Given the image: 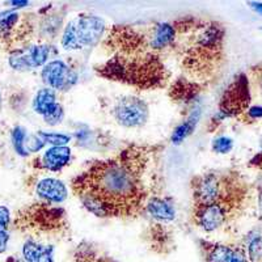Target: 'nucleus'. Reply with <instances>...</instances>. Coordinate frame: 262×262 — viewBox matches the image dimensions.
Instances as JSON below:
<instances>
[{
    "label": "nucleus",
    "instance_id": "nucleus-1",
    "mask_svg": "<svg viewBox=\"0 0 262 262\" xmlns=\"http://www.w3.org/2000/svg\"><path fill=\"white\" fill-rule=\"evenodd\" d=\"M146 154L128 148L97 161L72 182L84 207L96 216L121 217L137 214L146 200L143 172Z\"/></svg>",
    "mask_w": 262,
    "mask_h": 262
},
{
    "label": "nucleus",
    "instance_id": "nucleus-2",
    "mask_svg": "<svg viewBox=\"0 0 262 262\" xmlns=\"http://www.w3.org/2000/svg\"><path fill=\"white\" fill-rule=\"evenodd\" d=\"M224 28L219 23H206L201 25L194 43L185 55L189 70L196 74H209L223 57Z\"/></svg>",
    "mask_w": 262,
    "mask_h": 262
},
{
    "label": "nucleus",
    "instance_id": "nucleus-3",
    "mask_svg": "<svg viewBox=\"0 0 262 262\" xmlns=\"http://www.w3.org/2000/svg\"><path fill=\"white\" fill-rule=\"evenodd\" d=\"M248 196V186L244 184L232 193L227 194L216 202L210 205L194 206V221L196 226L206 232H212L215 229L232 221L242 211Z\"/></svg>",
    "mask_w": 262,
    "mask_h": 262
},
{
    "label": "nucleus",
    "instance_id": "nucleus-4",
    "mask_svg": "<svg viewBox=\"0 0 262 262\" xmlns=\"http://www.w3.org/2000/svg\"><path fill=\"white\" fill-rule=\"evenodd\" d=\"M244 184V180L235 172L203 173L194 180V206L210 205L216 202Z\"/></svg>",
    "mask_w": 262,
    "mask_h": 262
},
{
    "label": "nucleus",
    "instance_id": "nucleus-5",
    "mask_svg": "<svg viewBox=\"0 0 262 262\" xmlns=\"http://www.w3.org/2000/svg\"><path fill=\"white\" fill-rule=\"evenodd\" d=\"M105 30L102 18L92 15H80L66 27L62 37V46L66 50H79V49L95 46Z\"/></svg>",
    "mask_w": 262,
    "mask_h": 262
},
{
    "label": "nucleus",
    "instance_id": "nucleus-6",
    "mask_svg": "<svg viewBox=\"0 0 262 262\" xmlns=\"http://www.w3.org/2000/svg\"><path fill=\"white\" fill-rule=\"evenodd\" d=\"M250 105V90L249 79L247 75H237L233 81L224 91L221 98L219 111L215 114L214 121L221 122L226 118L237 117L244 114L249 109Z\"/></svg>",
    "mask_w": 262,
    "mask_h": 262
},
{
    "label": "nucleus",
    "instance_id": "nucleus-7",
    "mask_svg": "<svg viewBox=\"0 0 262 262\" xmlns=\"http://www.w3.org/2000/svg\"><path fill=\"white\" fill-rule=\"evenodd\" d=\"M113 116L117 122L125 127H139L148 118V106L140 98L125 96L114 105Z\"/></svg>",
    "mask_w": 262,
    "mask_h": 262
},
{
    "label": "nucleus",
    "instance_id": "nucleus-8",
    "mask_svg": "<svg viewBox=\"0 0 262 262\" xmlns=\"http://www.w3.org/2000/svg\"><path fill=\"white\" fill-rule=\"evenodd\" d=\"M42 80L53 91H69L78 80V75L63 60H53L42 70Z\"/></svg>",
    "mask_w": 262,
    "mask_h": 262
},
{
    "label": "nucleus",
    "instance_id": "nucleus-9",
    "mask_svg": "<svg viewBox=\"0 0 262 262\" xmlns=\"http://www.w3.org/2000/svg\"><path fill=\"white\" fill-rule=\"evenodd\" d=\"M51 48L48 45H34L15 51L9 63L15 70H34L45 64L50 57Z\"/></svg>",
    "mask_w": 262,
    "mask_h": 262
},
{
    "label": "nucleus",
    "instance_id": "nucleus-10",
    "mask_svg": "<svg viewBox=\"0 0 262 262\" xmlns=\"http://www.w3.org/2000/svg\"><path fill=\"white\" fill-rule=\"evenodd\" d=\"M37 194L49 203H60L67 198V188L57 179H43L37 184Z\"/></svg>",
    "mask_w": 262,
    "mask_h": 262
},
{
    "label": "nucleus",
    "instance_id": "nucleus-11",
    "mask_svg": "<svg viewBox=\"0 0 262 262\" xmlns=\"http://www.w3.org/2000/svg\"><path fill=\"white\" fill-rule=\"evenodd\" d=\"M70 160H71V149L69 147H51L42 156L41 167L53 172H58L63 169L70 163Z\"/></svg>",
    "mask_w": 262,
    "mask_h": 262
},
{
    "label": "nucleus",
    "instance_id": "nucleus-12",
    "mask_svg": "<svg viewBox=\"0 0 262 262\" xmlns=\"http://www.w3.org/2000/svg\"><path fill=\"white\" fill-rule=\"evenodd\" d=\"M146 209L152 217L161 222H170L176 217V210L167 200L154 196L147 202Z\"/></svg>",
    "mask_w": 262,
    "mask_h": 262
},
{
    "label": "nucleus",
    "instance_id": "nucleus-13",
    "mask_svg": "<svg viewBox=\"0 0 262 262\" xmlns=\"http://www.w3.org/2000/svg\"><path fill=\"white\" fill-rule=\"evenodd\" d=\"M53 249L28 240L23 248V254L27 262H53Z\"/></svg>",
    "mask_w": 262,
    "mask_h": 262
},
{
    "label": "nucleus",
    "instance_id": "nucleus-14",
    "mask_svg": "<svg viewBox=\"0 0 262 262\" xmlns=\"http://www.w3.org/2000/svg\"><path fill=\"white\" fill-rule=\"evenodd\" d=\"M174 38H176V28L173 25L167 24V23L158 25L151 41V49L160 50V49L167 48L172 42H174Z\"/></svg>",
    "mask_w": 262,
    "mask_h": 262
},
{
    "label": "nucleus",
    "instance_id": "nucleus-15",
    "mask_svg": "<svg viewBox=\"0 0 262 262\" xmlns=\"http://www.w3.org/2000/svg\"><path fill=\"white\" fill-rule=\"evenodd\" d=\"M200 116H201V111L198 109V107H196V109H194L193 113L189 116V118L186 119L185 122H182L181 125H179L176 128H174V131H173V135H172L173 144L182 143V142H184V139H186V138H188L189 135L193 133V130L195 128L196 123H198Z\"/></svg>",
    "mask_w": 262,
    "mask_h": 262
},
{
    "label": "nucleus",
    "instance_id": "nucleus-16",
    "mask_svg": "<svg viewBox=\"0 0 262 262\" xmlns=\"http://www.w3.org/2000/svg\"><path fill=\"white\" fill-rule=\"evenodd\" d=\"M235 248L223 244H207L206 262H231Z\"/></svg>",
    "mask_w": 262,
    "mask_h": 262
},
{
    "label": "nucleus",
    "instance_id": "nucleus-17",
    "mask_svg": "<svg viewBox=\"0 0 262 262\" xmlns=\"http://www.w3.org/2000/svg\"><path fill=\"white\" fill-rule=\"evenodd\" d=\"M55 104H57V101H55L54 91L50 90V88H43V90L37 92L36 97L33 100V109H34L36 113L43 116Z\"/></svg>",
    "mask_w": 262,
    "mask_h": 262
},
{
    "label": "nucleus",
    "instance_id": "nucleus-18",
    "mask_svg": "<svg viewBox=\"0 0 262 262\" xmlns=\"http://www.w3.org/2000/svg\"><path fill=\"white\" fill-rule=\"evenodd\" d=\"M12 140H13V146H15V149L18 155H21V156L29 155L27 151L28 135H27V133H25L24 128L16 127L12 133Z\"/></svg>",
    "mask_w": 262,
    "mask_h": 262
},
{
    "label": "nucleus",
    "instance_id": "nucleus-19",
    "mask_svg": "<svg viewBox=\"0 0 262 262\" xmlns=\"http://www.w3.org/2000/svg\"><path fill=\"white\" fill-rule=\"evenodd\" d=\"M248 261L259 262L262 261V238L261 236H254L248 243Z\"/></svg>",
    "mask_w": 262,
    "mask_h": 262
},
{
    "label": "nucleus",
    "instance_id": "nucleus-20",
    "mask_svg": "<svg viewBox=\"0 0 262 262\" xmlns=\"http://www.w3.org/2000/svg\"><path fill=\"white\" fill-rule=\"evenodd\" d=\"M37 135L43 140V143L53 144V147L66 146V144L70 143V140H71V138H70L69 135L58 134V133H45V131H41V133H38Z\"/></svg>",
    "mask_w": 262,
    "mask_h": 262
},
{
    "label": "nucleus",
    "instance_id": "nucleus-21",
    "mask_svg": "<svg viewBox=\"0 0 262 262\" xmlns=\"http://www.w3.org/2000/svg\"><path fill=\"white\" fill-rule=\"evenodd\" d=\"M63 114L64 113H63L62 105L57 102V104L53 105V106H51L42 117H43V119H45V122L48 123V125L55 126L58 125V123H60V121L63 119Z\"/></svg>",
    "mask_w": 262,
    "mask_h": 262
},
{
    "label": "nucleus",
    "instance_id": "nucleus-22",
    "mask_svg": "<svg viewBox=\"0 0 262 262\" xmlns=\"http://www.w3.org/2000/svg\"><path fill=\"white\" fill-rule=\"evenodd\" d=\"M18 21L17 13H11L9 16L4 17L3 20H0V37L2 38H7L11 34V32L15 28L16 23Z\"/></svg>",
    "mask_w": 262,
    "mask_h": 262
},
{
    "label": "nucleus",
    "instance_id": "nucleus-23",
    "mask_svg": "<svg viewBox=\"0 0 262 262\" xmlns=\"http://www.w3.org/2000/svg\"><path fill=\"white\" fill-rule=\"evenodd\" d=\"M233 147V142L231 138L227 137H221L216 138V139L212 142V149H214L216 154H228Z\"/></svg>",
    "mask_w": 262,
    "mask_h": 262
},
{
    "label": "nucleus",
    "instance_id": "nucleus-24",
    "mask_svg": "<svg viewBox=\"0 0 262 262\" xmlns=\"http://www.w3.org/2000/svg\"><path fill=\"white\" fill-rule=\"evenodd\" d=\"M250 72H252V80H253L254 85L257 86L259 95L262 96V64L253 67Z\"/></svg>",
    "mask_w": 262,
    "mask_h": 262
},
{
    "label": "nucleus",
    "instance_id": "nucleus-25",
    "mask_svg": "<svg viewBox=\"0 0 262 262\" xmlns=\"http://www.w3.org/2000/svg\"><path fill=\"white\" fill-rule=\"evenodd\" d=\"M231 262H249L248 261L247 252H245L244 248L242 247H236L235 252H233V256Z\"/></svg>",
    "mask_w": 262,
    "mask_h": 262
},
{
    "label": "nucleus",
    "instance_id": "nucleus-26",
    "mask_svg": "<svg viewBox=\"0 0 262 262\" xmlns=\"http://www.w3.org/2000/svg\"><path fill=\"white\" fill-rule=\"evenodd\" d=\"M9 224V211L7 207L0 206V229L6 231Z\"/></svg>",
    "mask_w": 262,
    "mask_h": 262
},
{
    "label": "nucleus",
    "instance_id": "nucleus-27",
    "mask_svg": "<svg viewBox=\"0 0 262 262\" xmlns=\"http://www.w3.org/2000/svg\"><path fill=\"white\" fill-rule=\"evenodd\" d=\"M245 116L250 119L262 118V106H252L245 112Z\"/></svg>",
    "mask_w": 262,
    "mask_h": 262
},
{
    "label": "nucleus",
    "instance_id": "nucleus-28",
    "mask_svg": "<svg viewBox=\"0 0 262 262\" xmlns=\"http://www.w3.org/2000/svg\"><path fill=\"white\" fill-rule=\"evenodd\" d=\"M9 236L6 231L0 229V253H3L4 250L7 249V244H8Z\"/></svg>",
    "mask_w": 262,
    "mask_h": 262
},
{
    "label": "nucleus",
    "instance_id": "nucleus-29",
    "mask_svg": "<svg viewBox=\"0 0 262 262\" xmlns=\"http://www.w3.org/2000/svg\"><path fill=\"white\" fill-rule=\"evenodd\" d=\"M250 6V8H253L257 13L262 16V3H256V2H252V3H248Z\"/></svg>",
    "mask_w": 262,
    "mask_h": 262
},
{
    "label": "nucleus",
    "instance_id": "nucleus-30",
    "mask_svg": "<svg viewBox=\"0 0 262 262\" xmlns=\"http://www.w3.org/2000/svg\"><path fill=\"white\" fill-rule=\"evenodd\" d=\"M93 262H114V261H112V259H109V258H98Z\"/></svg>",
    "mask_w": 262,
    "mask_h": 262
},
{
    "label": "nucleus",
    "instance_id": "nucleus-31",
    "mask_svg": "<svg viewBox=\"0 0 262 262\" xmlns=\"http://www.w3.org/2000/svg\"><path fill=\"white\" fill-rule=\"evenodd\" d=\"M259 149H261V155H262V137L259 138Z\"/></svg>",
    "mask_w": 262,
    "mask_h": 262
},
{
    "label": "nucleus",
    "instance_id": "nucleus-32",
    "mask_svg": "<svg viewBox=\"0 0 262 262\" xmlns=\"http://www.w3.org/2000/svg\"><path fill=\"white\" fill-rule=\"evenodd\" d=\"M0 105H2V98H0Z\"/></svg>",
    "mask_w": 262,
    "mask_h": 262
},
{
    "label": "nucleus",
    "instance_id": "nucleus-33",
    "mask_svg": "<svg viewBox=\"0 0 262 262\" xmlns=\"http://www.w3.org/2000/svg\"><path fill=\"white\" fill-rule=\"evenodd\" d=\"M259 262H262V261H259Z\"/></svg>",
    "mask_w": 262,
    "mask_h": 262
}]
</instances>
